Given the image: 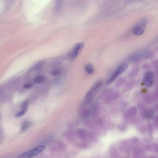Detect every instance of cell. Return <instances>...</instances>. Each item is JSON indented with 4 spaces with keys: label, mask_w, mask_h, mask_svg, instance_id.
<instances>
[{
    "label": "cell",
    "mask_w": 158,
    "mask_h": 158,
    "mask_svg": "<svg viewBox=\"0 0 158 158\" xmlns=\"http://www.w3.org/2000/svg\"><path fill=\"white\" fill-rule=\"evenodd\" d=\"M45 148L44 146H39L19 155L18 157L25 158L34 157L42 152Z\"/></svg>",
    "instance_id": "obj_5"
},
{
    "label": "cell",
    "mask_w": 158,
    "mask_h": 158,
    "mask_svg": "<svg viewBox=\"0 0 158 158\" xmlns=\"http://www.w3.org/2000/svg\"><path fill=\"white\" fill-rule=\"evenodd\" d=\"M144 117L148 119H150L153 116V113L151 110H147L145 112Z\"/></svg>",
    "instance_id": "obj_14"
},
{
    "label": "cell",
    "mask_w": 158,
    "mask_h": 158,
    "mask_svg": "<svg viewBox=\"0 0 158 158\" xmlns=\"http://www.w3.org/2000/svg\"><path fill=\"white\" fill-rule=\"evenodd\" d=\"M103 83L101 81L96 82L87 93L85 96L84 100L92 101L93 97L101 88Z\"/></svg>",
    "instance_id": "obj_4"
},
{
    "label": "cell",
    "mask_w": 158,
    "mask_h": 158,
    "mask_svg": "<svg viewBox=\"0 0 158 158\" xmlns=\"http://www.w3.org/2000/svg\"><path fill=\"white\" fill-rule=\"evenodd\" d=\"M118 96V94L114 93L108 96L105 99L106 103H109L114 101Z\"/></svg>",
    "instance_id": "obj_12"
},
{
    "label": "cell",
    "mask_w": 158,
    "mask_h": 158,
    "mask_svg": "<svg viewBox=\"0 0 158 158\" xmlns=\"http://www.w3.org/2000/svg\"><path fill=\"white\" fill-rule=\"evenodd\" d=\"M64 0H56L55 9L56 11L59 10L61 8Z\"/></svg>",
    "instance_id": "obj_17"
},
{
    "label": "cell",
    "mask_w": 158,
    "mask_h": 158,
    "mask_svg": "<svg viewBox=\"0 0 158 158\" xmlns=\"http://www.w3.org/2000/svg\"><path fill=\"white\" fill-rule=\"evenodd\" d=\"M33 85L32 83H28L24 85L23 87L26 89H29L32 87Z\"/></svg>",
    "instance_id": "obj_21"
},
{
    "label": "cell",
    "mask_w": 158,
    "mask_h": 158,
    "mask_svg": "<svg viewBox=\"0 0 158 158\" xmlns=\"http://www.w3.org/2000/svg\"><path fill=\"white\" fill-rule=\"evenodd\" d=\"M154 80V74L152 71L148 72L145 74L143 80L144 84L148 87L153 85Z\"/></svg>",
    "instance_id": "obj_8"
},
{
    "label": "cell",
    "mask_w": 158,
    "mask_h": 158,
    "mask_svg": "<svg viewBox=\"0 0 158 158\" xmlns=\"http://www.w3.org/2000/svg\"><path fill=\"white\" fill-rule=\"evenodd\" d=\"M133 1H134V0H125V2L126 3H129Z\"/></svg>",
    "instance_id": "obj_23"
},
{
    "label": "cell",
    "mask_w": 158,
    "mask_h": 158,
    "mask_svg": "<svg viewBox=\"0 0 158 158\" xmlns=\"http://www.w3.org/2000/svg\"><path fill=\"white\" fill-rule=\"evenodd\" d=\"M127 126L125 124H122L119 126V129L121 131H124L127 128Z\"/></svg>",
    "instance_id": "obj_22"
},
{
    "label": "cell",
    "mask_w": 158,
    "mask_h": 158,
    "mask_svg": "<svg viewBox=\"0 0 158 158\" xmlns=\"http://www.w3.org/2000/svg\"><path fill=\"white\" fill-rule=\"evenodd\" d=\"M30 123L29 121H25L23 123L21 127V131L23 132L27 130L30 126Z\"/></svg>",
    "instance_id": "obj_13"
},
{
    "label": "cell",
    "mask_w": 158,
    "mask_h": 158,
    "mask_svg": "<svg viewBox=\"0 0 158 158\" xmlns=\"http://www.w3.org/2000/svg\"><path fill=\"white\" fill-rule=\"evenodd\" d=\"M62 62L61 61L58 59L57 60L55 61L53 63H52V66L53 67H56L60 65Z\"/></svg>",
    "instance_id": "obj_20"
},
{
    "label": "cell",
    "mask_w": 158,
    "mask_h": 158,
    "mask_svg": "<svg viewBox=\"0 0 158 158\" xmlns=\"http://www.w3.org/2000/svg\"><path fill=\"white\" fill-rule=\"evenodd\" d=\"M62 72L61 70L59 68H55L52 69L51 72V75L54 76L59 75Z\"/></svg>",
    "instance_id": "obj_15"
},
{
    "label": "cell",
    "mask_w": 158,
    "mask_h": 158,
    "mask_svg": "<svg viewBox=\"0 0 158 158\" xmlns=\"http://www.w3.org/2000/svg\"><path fill=\"white\" fill-rule=\"evenodd\" d=\"M84 46L83 43H79L75 44L72 48V50L70 52L68 57L71 61H73L77 56L80 50L82 49Z\"/></svg>",
    "instance_id": "obj_7"
},
{
    "label": "cell",
    "mask_w": 158,
    "mask_h": 158,
    "mask_svg": "<svg viewBox=\"0 0 158 158\" xmlns=\"http://www.w3.org/2000/svg\"><path fill=\"white\" fill-rule=\"evenodd\" d=\"M76 133L77 138L81 141L95 142L97 140V137L94 133L86 129H79Z\"/></svg>",
    "instance_id": "obj_1"
},
{
    "label": "cell",
    "mask_w": 158,
    "mask_h": 158,
    "mask_svg": "<svg viewBox=\"0 0 158 158\" xmlns=\"http://www.w3.org/2000/svg\"><path fill=\"white\" fill-rule=\"evenodd\" d=\"M127 66L128 65L126 63L120 65L107 80L106 84H109L113 82L120 75L125 71Z\"/></svg>",
    "instance_id": "obj_6"
},
{
    "label": "cell",
    "mask_w": 158,
    "mask_h": 158,
    "mask_svg": "<svg viewBox=\"0 0 158 158\" xmlns=\"http://www.w3.org/2000/svg\"><path fill=\"white\" fill-rule=\"evenodd\" d=\"M84 69L86 72L89 75H92L94 73V68L93 66L91 64H89L86 65L85 66Z\"/></svg>",
    "instance_id": "obj_11"
},
{
    "label": "cell",
    "mask_w": 158,
    "mask_h": 158,
    "mask_svg": "<svg viewBox=\"0 0 158 158\" xmlns=\"http://www.w3.org/2000/svg\"><path fill=\"white\" fill-rule=\"evenodd\" d=\"M143 57V53H136L129 56L128 58V60L131 62H135L139 61Z\"/></svg>",
    "instance_id": "obj_9"
},
{
    "label": "cell",
    "mask_w": 158,
    "mask_h": 158,
    "mask_svg": "<svg viewBox=\"0 0 158 158\" xmlns=\"http://www.w3.org/2000/svg\"><path fill=\"white\" fill-rule=\"evenodd\" d=\"M67 148V146L60 140H56L51 143L50 151L51 153H61L64 151Z\"/></svg>",
    "instance_id": "obj_3"
},
{
    "label": "cell",
    "mask_w": 158,
    "mask_h": 158,
    "mask_svg": "<svg viewBox=\"0 0 158 158\" xmlns=\"http://www.w3.org/2000/svg\"><path fill=\"white\" fill-rule=\"evenodd\" d=\"M45 79V77L42 76H39L35 78L34 81L37 83H40L43 82Z\"/></svg>",
    "instance_id": "obj_16"
},
{
    "label": "cell",
    "mask_w": 158,
    "mask_h": 158,
    "mask_svg": "<svg viewBox=\"0 0 158 158\" xmlns=\"http://www.w3.org/2000/svg\"><path fill=\"white\" fill-rule=\"evenodd\" d=\"M27 109H22L21 111L17 113L15 116L17 117H20L23 116L27 111Z\"/></svg>",
    "instance_id": "obj_19"
},
{
    "label": "cell",
    "mask_w": 158,
    "mask_h": 158,
    "mask_svg": "<svg viewBox=\"0 0 158 158\" xmlns=\"http://www.w3.org/2000/svg\"><path fill=\"white\" fill-rule=\"evenodd\" d=\"M45 63L44 61H41L34 65L32 68V69H38L43 66Z\"/></svg>",
    "instance_id": "obj_18"
},
{
    "label": "cell",
    "mask_w": 158,
    "mask_h": 158,
    "mask_svg": "<svg viewBox=\"0 0 158 158\" xmlns=\"http://www.w3.org/2000/svg\"><path fill=\"white\" fill-rule=\"evenodd\" d=\"M137 112V109L133 107L130 108L126 112L125 117L126 119H128L135 115Z\"/></svg>",
    "instance_id": "obj_10"
},
{
    "label": "cell",
    "mask_w": 158,
    "mask_h": 158,
    "mask_svg": "<svg viewBox=\"0 0 158 158\" xmlns=\"http://www.w3.org/2000/svg\"><path fill=\"white\" fill-rule=\"evenodd\" d=\"M148 20L146 18L140 20L134 27L133 33L136 36H140L144 33Z\"/></svg>",
    "instance_id": "obj_2"
}]
</instances>
